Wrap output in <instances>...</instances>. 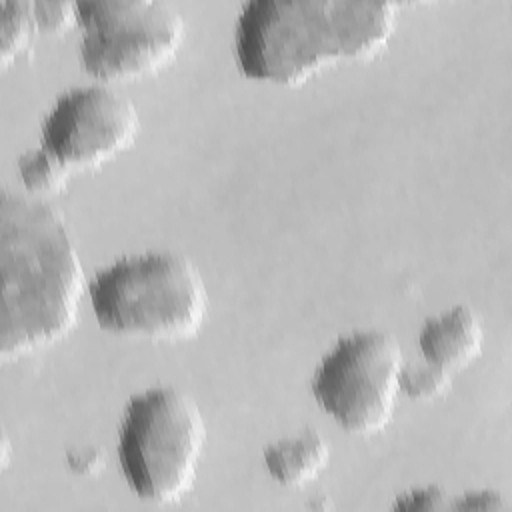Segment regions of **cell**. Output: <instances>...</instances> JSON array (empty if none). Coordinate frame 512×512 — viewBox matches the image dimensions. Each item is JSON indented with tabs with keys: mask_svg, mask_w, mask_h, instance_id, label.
<instances>
[{
	"mask_svg": "<svg viewBox=\"0 0 512 512\" xmlns=\"http://www.w3.org/2000/svg\"><path fill=\"white\" fill-rule=\"evenodd\" d=\"M0 276L4 360L52 344L76 324L82 262L60 212L46 200L2 192Z\"/></svg>",
	"mask_w": 512,
	"mask_h": 512,
	"instance_id": "obj_1",
	"label": "cell"
},
{
	"mask_svg": "<svg viewBox=\"0 0 512 512\" xmlns=\"http://www.w3.org/2000/svg\"><path fill=\"white\" fill-rule=\"evenodd\" d=\"M396 20L380 0H250L238 10L234 56L252 80L298 84L328 62L372 56Z\"/></svg>",
	"mask_w": 512,
	"mask_h": 512,
	"instance_id": "obj_2",
	"label": "cell"
},
{
	"mask_svg": "<svg viewBox=\"0 0 512 512\" xmlns=\"http://www.w3.org/2000/svg\"><path fill=\"white\" fill-rule=\"evenodd\" d=\"M100 328L162 340L194 336L208 314L198 268L176 252H144L110 262L88 284Z\"/></svg>",
	"mask_w": 512,
	"mask_h": 512,
	"instance_id": "obj_3",
	"label": "cell"
},
{
	"mask_svg": "<svg viewBox=\"0 0 512 512\" xmlns=\"http://www.w3.org/2000/svg\"><path fill=\"white\" fill-rule=\"evenodd\" d=\"M208 430L192 396L154 386L130 396L118 428V462L130 490L154 504L182 498L194 484Z\"/></svg>",
	"mask_w": 512,
	"mask_h": 512,
	"instance_id": "obj_4",
	"label": "cell"
},
{
	"mask_svg": "<svg viewBox=\"0 0 512 512\" xmlns=\"http://www.w3.org/2000/svg\"><path fill=\"white\" fill-rule=\"evenodd\" d=\"M76 24L82 28L80 62L104 82L160 70L186 34L180 10L158 0H82L76 2Z\"/></svg>",
	"mask_w": 512,
	"mask_h": 512,
	"instance_id": "obj_5",
	"label": "cell"
},
{
	"mask_svg": "<svg viewBox=\"0 0 512 512\" xmlns=\"http://www.w3.org/2000/svg\"><path fill=\"white\" fill-rule=\"evenodd\" d=\"M402 350L382 330L342 336L318 362L312 392L318 406L352 434H376L390 422L400 392Z\"/></svg>",
	"mask_w": 512,
	"mask_h": 512,
	"instance_id": "obj_6",
	"label": "cell"
},
{
	"mask_svg": "<svg viewBox=\"0 0 512 512\" xmlns=\"http://www.w3.org/2000/svg\"><path fill=\"white\" fill-rule=\"evenodd\" d=\"M140 130L134 102L106 84L64 92L42 122V146L70 170L98 166L126 150Z\"/></svg>",
	"mask_w": 512,
	"mask_h": 512,
	"instance_id": "obj_7",
	"label": "cell"
},
{
	"mask_svg": "<svg viewBox=\"0 0 512 512\" xmlns=\"http://www.w3.org/2000/svg\"><path fill=\"white\" fill-rule=\"evenodd\" d=\"M482 342V322L476 312L464 304L430 316L418 332L422 358L450 372L470 364L480 354Z\"/></svg>",
	"mask_w": 512,
	"mask_h": 512,
	"instance_id": "obj_8",
	"label": "cell"
},
{
	"mask_svg": "<svg viewBox=\"0 0 512 512\" xmlns=\"http://www.w3.org/2000/svg\"><path fill=\"white\" fill-rule=\"evenodd\" d=\"M330 460V446L314 428L282 438L264 450L268 474L282 486H304L322 474Z\"/></svg>",
	"mask_w": 512,
	"mask_h": 512,
	"instance_id": "obj_9",
	"label": "cell"
},
{
	"mask_svg": "<svg viewBox=\"0 0 512 512\" xmlns=\"http://www.w3.org/2000/svg\"><path fill=\"white\" fill-rule=\"evenodd\" d=\"M38 30L32 0L0 2V60L8 68L24 52Z\"/></svg>",
	"mask_w": 512,
	"mask_h": 512,
	"instance_id": "obj_10",
	"label": "cell"
},
{
	"mask_svg": "<svg viewBox=\"0 0 512 512\" xmlns=\"http://www.w3.org/2000/svg\"><path fill=\"white\" fill-rule=\"evenodd\" d=\"M70 172L72 170L64 166L44 146L28 150L18 158V174H20L22 186L34 198L64 190L70 178Z\"/></svg>",
	"mask_w": 512,
	"mask_h": 512,
	"instance_id": "obj_11",
	"label": "cell"
},
{
	"mask_svg": "<svg viewBox=\"0 0 512 512\" xmlns=\"http://www.w3.org/2000/svg\"><path fill=\"white\" fill-rule=\"evenodd\" d=\"M452 372L422 360L420 364H404L400 372V392L412 400H432L450 388Z\"/></svg>",
	"mask_w": 512,
	"mask_h": 512,
	"instance_id": "obj_12",
	"label": "cell"
},
{
	"mask_svg": "<svg viewBox=\"0 0 512 512\" xmlns=\"http://www.w3.org/2000/svg\"><path fill=\"white\" fill-rule=\"evenodd\" d=\"M34 18L40 32L58 34L76 22V2L34 0Z\"/></svg>",
	"mask_w": 512,
	"mask_h": 512,
	"instance_id": "obj_13",
	"label": "cell"
},
{
	"mask_svg": "<svg viewBox=\"0 0 512 512\" xmlns=\"http://www.w3.org/2000/svg\"><path fill=\"white\" fill-rule=\"evenodd\" d=\"M450 508L448 494L440 486H420L400 494L394 502V510H446Z\"/></svg>",
	"mask_w": 512,
	"mask_h": 512,
	"instance_id": "obj_14",
	"label": "cell"
},
{
	"mask_svg": "<svg viewBox=\"0 0 512 512\" xmlns=\"http://www.w3.org/2000/svg\"><path fill=\"white\" fill-rule=\"evenodd\" d=\"M450 508L494 512V510H506L508 504L504 502L502 494L496 490H474V492L462 494L454 504H450Z\"/></svg>",
	"mask_w": 512,
	"mask_h": 512,
	"instance_id": "obj_15",
	"label": "cell"
},
{
	"mask_svg": "<svg viewBox=\"0 0 512 512\" xmlns=\"http://www.w3.org/2000/svg\"><path fill=\"white\" fill-rule=\"evenodd\" d=\"M68 466L74 474H80V476H90L94 472H98L104 464V456L98 448H76V450H70L68 456Z\"/></svg>",
	"mask_w": 512,
	"mask_h": 512,
	"instance_id": "obj_16",
	"label": "cell"
}]
</instances>
